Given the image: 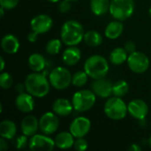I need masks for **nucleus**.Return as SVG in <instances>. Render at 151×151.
<instances>
[{
	"label": "nucleus",
	"instance_id": "2",
	"mask_svg": "<svg viewBox=\"0 0 151 151\" xmlns=\"http://www.w3.org/2000/svg\"><path fill=\"white\" fill-rule=\"evenodd\" d=\"M84 28L83 26L77 20L70 19L65 21L60 32L62 42L67 46L78 45L84 38Z\"/></svg>",
	"mask_w": 151,
	"mask_h": 151
},
{
	"label": "nucleus",
	"instance_id": "40",
	"mask_svg": "<svg viewBox=\"0 0 151 151\" xmlns=\"http://www.w3.org/2000/svg\"><path fill=\"white\" fill-rule=\"evenodd\" d=\"M0 62H1V67H0V71L3 72L4 69V65H5V63H4V59L3 57L0 58Z\"/></svg>",
	"mask_w": 151,
	"mask_h": 151
},
{
	"label": "nucleus",
	"instance_id": "45",
	"mask_svg": "<svg viewBox=\"0 0 151 151\" xmlns=\"http://www.w3.org/2000/svg\"><path fill=\"white\" fill-rule=\"evenodd\" d=\"M68 1H71V2H74V1H78V0H68Z\"/></svg>",
	"mask_w": 151,
	"mask_h": 151
},
{
	"label": "nucleus",
	"instance_id": "12",
	"mask_svg": "<svg viewBox=\"0 0 151 151\" xmlns=\"http://www.w3.org/2000/svg\"><path fill=\"white\" fill-rule=\"evenodd\" d=\"M53 25V20L50 16L47 14H39L31 19L30 27L32 31L41 35L49 32Z\"/></svg>",
	"mask_w": 151,
	"mask_h": 151
},
{
	"label": "nucleus",
	"instance_id": "24",
	"mask_svg": "<svg viewBox=\"0 0 151 151\" xmlns=\"http://www.w3.org/2000/svg\"><path fill=\"white\" fill-rule=\"evenodd\" d=\"M127 58H128L127 51L125 50V48H120V47L112 50L109 57L111 63L115 65H122L123 63L127 61Z\"/></svg>",
	"mask_w": 151,
	"mask_h": 151
},
{
	"label": "nucleus",
	"instance_id": "14",
	"mask_svg": "<svg viewBox=\"0 0 151 151\" xmlns=\"http://www.w3.org/2000/svg\"><path fill=\"white\" fill-rule=\"evenodd\" d=\"M113 84L104 78L94 80L91 83V88L93 92L101 98H108L112 95Z\"/></svg>",
	"mask_w": 151,
	"mask_h": 151
},
{
	"label": "nucleus",
	"instance_id": "38",
	"mask_svg": "<svg viewBox=\"0 0 151 151\" xmlns=\"http://www.w3.org/2000/svg\"><path fill=\"white\" fill-rule=\"evenodd\" d=\"M142 150V147L138 144H132L129 148V151H141Z\"/></svg>",
	"mask_w": 151,
	"mask_h": 151
},
{
	"label": "nucleus",
	"instance_id": "27",
	"mask_svg": "<svg viewBox=\"0 0 151 151\" xmlns=\"http://www.w3.org/2000/svg\"><path fill=\"white\" fill-rule=\"evenodd\" d=\"M128 91H129V85L124 80L117 81L113 84V87H112V95L114 96L123 97V96H125L128 93Z\"/></svg>",
	"mask_w": 151,
	"mask_h": 151
},
{
	"label": "nucleus",
	"instance_id": "44",
	"mask_svg": "<svg viewBox=\"0 0 151 151\" xmlns=\"http://www.w3.org/2000/svg\"><path fill=\"white\" fill-rule=\"evenodd\" d=\"M149 13H150V16L151 17V6L150 8V10H149Z\"/></svg>",
	"mask_w": 151,
	"mask_h": 151
},
{
	"label": "nucleus",
	"instance_id": "41",
	"mask_svg": "<svg viewBox=\"0 0 151 151\" xmlns=\"http://www.w3.org/2000/svg\"><path fill=\"white\" fill-rule=\"evenodd\" d=\"M4 8H3V7H1L0 8V12H1V18H3L4 17Z\"/></svg>",
	"mask_w": 151,
	"mask_h": 151
},
{
	"label": "nucleus",
	"instance_id": "35",
	"mask_svg": "<svg viewBox=\"0 0 151 151\" xmlns=\"http://www.w3.org/2000/svg\"><path fill=\"white\" fill-rule=\"evenodd\" d=\"M124 48L127 51L128 54H131V53H133V52H134L136 50V45H135V43L133 41L127 42L125 43V45H124Z\"/></svg>",
	"mask_w": 151,
	"mask_h": 151
},
{
	"label": "nucleus",
	"instance_id": "22",
	"mask_svg": "<svg viewBox=\"0 0 151 151\" xmlns=\"http://www.w3.org/2000/svg\"><path fill=\"white\" fill-rule=\"evenodd\" d=\"M17 133V127L12 120L5 119L0 123V135L6 140H12Z\"/></svg>",
	"mask_w": 151,
	"mask_h": 151
},
{
	"label": "nucleus",
	"instance_id": "37",
	"mask_svg": "<svg viewBox=\"0 0 151 151\" xmlns=\"http://www.w3.org/2000/svg\"><path fill=\"white\" fill-rule=\"evenodd\" d=\"M6 139L1 137L0 139V150L1 151H4L8 149V145H7V142L5 141Z\"/></svg>",
	"mask_w": 151,
	"mask_h": 151
},
{
	"label": "nucleus",
	"instance_id": "1",
	"mask_svg": "<svg viewBox=\"0 0 151 151\" xmlns=\"http://www.w3.org/2000/svg\"><path fill=\"white\" fill-rule=\"evenodd\" d=\"M25 87L27 92L34 97L42 98L46 96L50 92V81L44 74L34 72L28 74L25 79Z\"/></svg>",
	"mask_w": 151,
	"mask_h": 151
},
{
	"label": "nucleus",
	"instance_id": "16",
	"mask_svg": "<svg viewBox=\"0 0 151 151\" xmlns=\"http://www.w3.org/2000/svg\"><path fill=\"white\" fill-rule=\"evenodd\" d=\"M20 129L23 134L27 136H33L39 129V120L34 115H27L24 117L20 124Z\"/></svg>",
	"mask_w": 151,
	"mask_h": 151
},
{
	"label": "nucleus",
	"instance_id": "26",
	"mask_svg": "<svg viewBox=\"0 0 151 151\" xmlns=\"http://www.w3.org/2000/svg\"><path fill=\"white\" fill-rule=\"evenodd\" d=\"M83 41L89 47H98L103 42V37L97 31L88 30L84 34Z\"/></svg>",
	"mask_w": 151,
	"mask_h": 151
},
{
	"label": "nucleus",
	"instance_id": "7",
	"mask_svg": "<svg viewBox=\"0 0 151 151\" xmlns=\"http://www.w3.org/2000/svg\"><path fill=\"white\" fill-rule=\"evenodd\" d=\"M73 75L70 71L63 66H58L54 68L50 75L49 81L50 86L58 90H63L67 88L72 83Z\"/></svg>",
	"mask_w": 151,
	"mask_h": 151
},
{
	"label": "nucleus",
	"instance_id": "3",
	"mask_svg": "<svg viewBox=\"0 0 151 151\" xmlns=\"http://www.w3.org/2000/svg\"><path fill=\"white\" fill-rule=\"evenodd\" d=\"M84 71L93 80L104 78L109 72L108 61L100 55L90 56L84 63Z\"/></svg>",
	"mask_w": 151,
	"mask_h": 151
},
{
	"label": "nucleus",
	"instance_id": "13",
	"mask_svg": "<svg viewBox=\"0 0 151 151\" xmlns=\"http://www.w3.org/2000/svg\"><path fill=\"white\" fill-rule=\"evenodd\" d=\"M127 110L133 118L139 120H143L149 113V106L142 99H134L129 102Z\"/></svg>",
	"mask_w": 151,
	"mask_h": 151
},
{
	"label": "nucleus",
	"instance_id": "18",
	"mask_svg": "<svg viewBox=\"0 0 151 151\" xmlns=\"http://www.w3.org/2000/svg\"><path fill=\"white\" fill-rule=\"evenodd\" d=\"M73 104L65 98H58L55 100L52 104V111L58 116L66 117L69 116L73 111Z\"/></svg>",
	"mask_w": 151,
	"mask_h": 151
},
{
	"label": "nucleus",
	"instance_id": "43",
	"mask_svg": "<svg viewBox=\"0 0 151 151\" xmlns=\"http://www.w3.org/2000/svg\"><path fill=\"white\" fill-rule=\"evenodd\" d=\"M149 144H150V146L151 147V135L150 137V139H149Z\"/></svg>",
	"mask_w": 151,
	"mask_h": 151
},
{
	"label": "nucleus",
	"instance_id": "29",
	"mask_svg": "<svg viewBox=\"0 0 151 151\" xmlns=\"http://www.w3.org/2000/svg\"><path fill=\"white\" fill-rule=\"evenodd\" d=\"M62 40L59 39H52L50 40L46 44V52L50 55H57L60 52L62 49Z\"/></svg>",
	"mask_w": 151,
	"mask_h": 151
},
{
	"label": "nucleus",
	"instance_id": "4",
	"mask_svg": "<svg viewBox=\"0 0 151 151\" xmlns=\"http://www.w3.org/2000/svg\"><path fill=\"white\" fill-rule=\"evenodd\" d=\"M134 0H111L109 12L115 19L124 21L134 14Z\"/></svg>",
	"mask_w": 151,
	"mask_h": 151
},
{
	"label": "nucleus",
	"instance_id": "28",
	"mask_svg": "<svg viewBox=\"0 0 151 151\" xmlns=\"http://www.w3.org/2000/svg\"><path fill=\"white\" fill-rule=\"evenodd\" d=\"M88 79V75L85 71H78L73 75L72 79V84L75 87L81 88L87 84Z\"/></svg>",
	"mask_w": 151,
	"mask_h": 151
},
{
	"label": "nucleus",
	"instance_id": "30",
	"mask_svg": "<svg viewBox=\"0 0 151 151\" xmlns=\"http://www.w3.org/2000/svg\"><path fill=\"white\" fill-rule=\"evenodd\" d=\"M13 84V79L8 73L2 72L0 74V87L3 89H9Z\"/></svg>",
	"mask_w": 151,
	"mask_h": 151
},
{
	"label": "nucleus",
	"instance_id": "23",
	"mask_svg": "<svg viewBox=\"0 0 151 151\" xmlns=\"http://www.w3.org/2000/svg\"><path fill=\"white\" fill-rule=\"evenodd\" d=\"M28 66L33 72L40 73L42 71L46 65V61L44 57L39 53H33L28 58Z\"/></svg>",
	"mask_w": 151,
	"mask_h": 151
},
{
	"label": "nucleus",
	"instance_id": "32",
	"mask_svg": "<svg viewBox=\"0 0 151 151\" xmlns=\"http://www.w3.org/2000/svg\"><path fill=\"white\" fill-rule=\"evenodd\" d=\"M27 137H28V136H27V135H25V134L19 136V137L16 139V142H15V143H16V148L19 149V150L25 149V148L27 146V144L29 143V141H28Z\"/></svg>",
	"mask_w": 151,
	"mask_h": 151
},
{
	"label": "nucleus",
	"instance_id": "10",
	"mask_svg": "<svg viewBox=\"0 0 151 151\" xmlns=\"http://www.w3.org/2000/svg\"><path fill=\"white\" fill-rule=\"evenodd\" d=\"M59 127V119L54 112H46L39 119V129L44 134H54Z\"/></svg>",
	"mask_w": 151,
	"mask_h": 151
},
{
	"label": "nucleus",
	"instance_id": "11",
	"mask_svg": "<svg viewBox=\"0 0 151 151\" xmlns=\"http://www.w3.org/2000/svg\"><path fill=\"white\" fill-rule=\"evenodd\" d=\"M91 128V122L88 118H75L70 125V132L75 138L86 136Z\"/></svg>",
	"mask_w": 151,
	"mask_h": 151
},
{
	"label": "nucleus",
	"instance_id": "17",
	"mask_svg": "<svg viewBox=\"0 0 151 151\" xmlns=\"http://www.w3.org/2000/svg\"><path fill=\"white\" fill-rule=\"evenodd\" d=\"M81 58V50L76 46H68L65 49L62 55V60L65 65L68 66H73L78 64Z\"/></svg>",
	"mask_w": 151,
	"mask_h": 151
},
{
	"label": "nucleus",
	"instance_id": "34",
	"mask_svg": "<svg viewBox=\"0 0 151 151\" xmlns=\"http://www.w3.org/2000/svg\"><path fill=\"white\" fill-rule=\"evenodd\" d=\"M72 8V4H71V1H68V0H63L59 3V5H58V9H59V12H62V13H65V12H68Z\"/></svg>",
	"mask_w": 151,
	"mask_h": 151
},
{
	"label": "nucleus",
	"instance_id": "6",
	"mask_svg": "<svg viewBox=\"0 0 151 151\" xmlns=\"http://www.w3.org/2000/svg\"><path fill=\"white\" fill-rule=\"evenodd\" d=\"M96 101V95L93 90L81 89L75 92L72 98L73 109L80 112L89 111Z\"/></svg>",
	"mask_w": 151,
	"mask_h": 151
},
{
	"label": "nucleus",
	"instance_id": "31",
	"mask_svg": "<svg viewBox=\"0 0 151 151\" xmlns=\"http://www.w3.org/2000/svg\"><path fill=\"white\" fill-rule=\"evenodd\" d=\"M88 147V142L83 138H76V140L74 141V144H73V148L74 150L77 151H85Z\"/></svg>",
	"mask_w": 151,
	"mask_h": 151
},
{
	"label": "nucleus",
	"instance_id": "21",
	"mask_svg": "<svg viewBox=\"0 0 151 151\" xmlns=\"http://www.w3.org/2000/svg\"><path fill=\"white\" fill-rule=\"evenodd\" d=\"M124 31V25L120 20L116 19L115 21L110 22L104 30L105 36L110 40H115L119 38Z\"/></svg>",
	"mask_w": 151,
	"mask_h": 151
},
{
	"label": "nucleus",
	"instance_id": "9",
	"mask_svg": "<svg viewBox=\"0 0 151 151\" xmlns=\"http://www.w3.org/2000/svg\"><path fill=\"white\" fill-rule=\"evenodd\" d=\"M28 147L33 151H51L56 147L55 141L47 134H34L29 139Z\"/></svg>",
	"mask_w": 151,
	"mask_h": 151
},
{
	"label": "nucleus",
	"instance_id": "33",
	"mask_svg": "<svg viewBox=\"0 0 151 151\" xmlns=\"http://www.w3.org/2000/svg\"><path fill=\"white\" fill-rule=\"evenodd\" d=\"M19 0H0V4H1V7L9 11L15 8L19 4Z\"/></svg>",
	"mask_w": 151,
	"mask_h": 151
},
{
	"label": "nucleus",
	"instance_id": "36",
	"mask_svg": "<svg viewBox=\"0 0 151 151\" xmlns=\"http://www.w3.org/2000/svg\"><path fill=\"white\" fill-rule=\"evenodd\" d=\"M38 35L37 33H35V31H31L30 33H28V35H27V39L28 42H35L37 41V37H38Z\"/></svg>",
	"mask_w": 151,
	"mask_h": 151
},
{
	"label": "nucleus",
	"instance_id": "19",
	"mask_svg": "<svg viewBox=\"0 0 151 151\" xmlns=\"http://www.w3.org/2000/svg\"><path fill=\"white\" fill-rule=\"evenodd\" d=\"M1 47L5 53L12 55L18 52L19 49V42L15 35L8 34L3 36L1 41Z\"/></svg>",
	"mask_w": 151,
	"mask_h": 151
},
{
	"label": "nucleus",
	"instance_id": "25",
	"mask_svg": "<svg viewBox=\"0 0 151 151\" xmlns=\"http://www.w3.org/2000/svg\"><path fill=\"white\" fill-rule=\"evenodd\" d=\"M110 0H90V9L96 16L104 15L110 10Z\"/></svg>",
	"mask_w": 151,
	"mask_h": 151
},
{
	"label": "nucleus",
	"instance_id": "15",
	"mask_svg": "<svg viewBox=\"0 0 151 151\" xmlns=\"http://www.w3.org/2000/svg\"><path fill=\"white\" fill-rule=\"evenodd\" d=\"M15 105L17 109L23 113H29L35 108L34 96L27 93H19L15 99Z\"/></svg>",
	"mask_w": 151,
	"mask_h": 151
},
{
	"label": "nucleus",
	"instance_id": "42",
	"mask_svg": "<svg viewBox=\"0 0 151 151\" xmlns=\"http://www.w3.org/2000/svg\"><path fill=\"white\" fill-rule=\"evenodd\" d=\"M49 2H50V3H57V2H58L59 0H48Z\"/></svg>",
	"mask_w": 151,
	"mask_h": 151
},
{
	"label": "nucleus",
	"instance_id": "5",
	"mask_svg": "<svg viewBox=\"0 0 151 151\" xmlns=\"http://www.w3.org/2000/svg\"><path fill=\"white\" fill-rule=\"evenodd\" d=\"M104 111L105 115L113 120H121L125 119L128 112L127 105L121 97L118 96L109 98L104 104Z\"/></svg>",
	"mask_w": 151,
	"mask_h": 151
},
{
	"label": "nucleus",
	"instance_id": "20",
	"mask_svg": "<svg viewBox=\"0 0 151 151\" xmlns=\"http://www.w3.org/2000/svg\"><path fill=\"white\" fill-rule=\"evenodd\" d=\"M74 138L71 132H61L54 139L56 147L60 150H68L73 146Z\"/></svg>",
	"mask_w": 151,
	"mask_h": 151
},
{
	"label": "nucleus",
	"instance_id": "8",
	"mask_svg": "<svg viewBox=\"0 0 151 151\" xmlns=\"http://www.w3.org/2000/svg\"><path fill=\"white\" fill-rule=\"evenodd\" d=\"M127 65L132 72L135 73H143L150 67V59L144 53L135 50L128 55Z\"/></svg>",
	"mask_w": 151,
	"mask_h": 151
},
{
	"label": "nucleus",
	"instance_id": "39",
	"mask_svg": "<svg viewBox=\"0 0 151 151\" xmlns=\"http://www.w3.org/2000/svg\"><path fill=\"white\" fill-rule=\"evenodd\" d=\"M16 89H17V91L19 92V93H22V92L24 91V89H26L25 84H21V83L18 84V85H17Z\"/></svg>",
	"mask_w": 151,
	"mask_h": 151
}]
</instances>
